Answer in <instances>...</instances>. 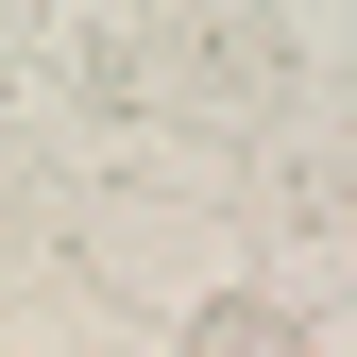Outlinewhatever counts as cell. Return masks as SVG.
<instances>
[{
  "label": "cell",
  "instance_id": "1",
  "mask_svg": "<svg viewBox=\"0 0 357 357\" xmlns=\"http://www.w3.org/2000/svg\"><path fill=\"white\" fill-rule=\"evenodd\" d=\"M188 357H306V324H289V306H238V289H221L204 324H188Z\"/></svg>",
  "mask_w": 357,
  "mask_h": 357
}]
</instances>
